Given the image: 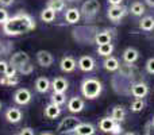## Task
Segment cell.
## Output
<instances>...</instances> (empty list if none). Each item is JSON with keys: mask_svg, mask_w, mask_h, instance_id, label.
<instances>
[{"mask_svg": "<svg viewBox=\"0 0 154 135\" xmlns=\"http://www.w3.org/2000/svg\"><path fill=\"white\" fill-rule=\"evenodd\" d=\"M3 26V32L8 37H16L35 29V20L26 12H19L14 16H10Z\"/></svg>", "mask_w": 154, "mask_h": 135, "instance_id": "1", "label": "cell"}, {"mask_svg": "<svg viewBox=\"0 0 154 135\" xmlns=\"http://www.w3.org/2000/svg\"><path fill=\"white\" fill-rule=\"evenodd\" d=\"M101 82L99 81L97 78H93V77H89V78L82 80L81 82V93L84 97L89 99V100H93V99L99 97L101 93Z\"/></svg>", "mask_w": 154, "mask_h": 135, "instance_id": "2", "label": "cell"}, {"mask_svg": "<svg viewBox=\"0 0 154 135\" xmlns=\"http://www.w3.org/2000/svg\"><path fill=\"white\" fill-rule=\"evenodd\" d=\"M100 10V3L99 0H85L82 3V7H81V15L84 16L85 19H92L96 16V14L99 12Z\"/></svg>", "mask_w": 154, "mask_h": 135, "instance_id": "3", "label": "cell"}, {"mask_svg": "<svg viewBox=\"0 0 154 135\" xmlns=\"http://www.w3.org/2000/svg\"><path fill=\"white\" fill-rule=\"evenodd\" d=\"M80 119H77L75 116H66L61 120V123L57 127V131L61 134H73V131L76 130V127L80 124Z\"/></svg>", "mask_w": 154, "mask_h": 135, "instance_id": "4", "label": "cell"}, {"mask_svg": "<svg viewBox=\"0 0 154 135\" xmlns=\"http://www.w3.org/2000/svg\"><path fill=\"white\" fill-rule=\"evenodd\" d=\"M126 12H127L126 7H123L122 4H116V5H111V7L108 8V11H107V16L109 18V20L118 22L126 15Z\"/></svg>", "mask_w": 154, "mask_h": 135, "instance_id": "5", "label": "cell"}, {"mask_svg": "<svg viewBox=\"0 0 154 135\" xmlns=\"http://www.w3.org/2000/svg\"><path fill=\"white\" fill-rule=\"evenodd\" d=\"M14 100L19 106H26V104H29L31 101V92L27 88H20V89H18L15 92Z\"/></svg>", "mask_w": 154, "mask_h": 135, "instance_id": "6", "label": "cell"}, {"mask_svg": "<svg viewBox=\"0 0 154 135\" xmlns=\"http://www.w3.org/2000/svg\"><path fill=\"white\" fill-rule=\"evenodd\" d=\"M26 62H30V56L26 53V51H16V53L12 54L10 60V65L11 66H15L18 69L19 66H22Z\"/></svg>", "mask_w": 154, "mask_h": 135, "instance_id": "7", "label": "cell"}, {"mask_svg": "<svg viewBox=\"0 0 154 135\" xmlns=\"http://www.w3.org/2000/svg\"><path fill=\"white\" fill-rule=\"evenodd\" d=\"M37 61H38V64H39L41 66L49 68L51 64H53L54 58H53V56H51L50 51H48V50H39L37 53Z\"/></svg>", "mask_w": 154, "mask_h": 135, "instance_id": "8", "label": "cell"}, {"mask_svg": "<svg viewBox=\"0 0 154 135\" xmlns=\"http://www.w3.org/2000/svg\"><path fill=\"white\" fill-rule=\"evenodd\" d=\"M149 93V87L145 82H137L131 87V95L137 99H143Z\"/></svg>", "mask_w": 154, "mask_h": 135, "instance_id": "9", "label": "cell"}, {"mask_svg": "<svg viewBox=\"0 0 154 135\" xmlns=\"http://www.w3.org/2000/svg\"><path fill=\"white\" fill-rule=\"evenodd\" d=\"M76 66H77L76 60L70 56L62 57L61 62H60V68H61V70L65 72V73H70V72H73L76 69Z\"/></svg>", "mask_w": 154, "mask_h": 135, "instance_id": "10", "label": "cell"}, {"mask_svg": "<svg viewBox=\"0 0 154 135\" xmlns=\"http://www.w3.org/2000/svg\"><path fill=\"white\" fill-rule=\"evenodd\" d=\"M80 19H81V11H80L79 8L73 7V8L66 10V12H65V20H66L69 24L79 23Z\"/></svg>", "mask_w": 154, "mask_h": 135, "instance_id": "11", "label": "cell"}, {"mask_svg": "<svg viewBox=\"0 0 154 135\" xmlns=\"http://www.w3.org/2000/svg\"><path fill=\"white\" fill-rule=\"evenodd\" d=\"M79 68L82 72H92L95 69V60L89 56H82L79 60Z\"/></svg>", "mask_w": 154, "mask_h": 135, "instance_id": "12", "label": "cell"}, {"mask_svg": "<svg viewBox=\"0 0 154 135\" xmlns=\"http://www.w3.org/2000/svg\"><path fill=\"white\" fill-rule=\"evenodd\" d=\"M5 119L10 123H19L22 120V111L19 108H15V107H11L5 111Z\"/></svg>", "mask_w": 154, "mask_h": 135, "instance_id": "13", "label": "cell"}, {"mask_svg": "<svg viewBox=\"0 0 154 135\" xmlns=\"http://www.w3.org/2000/svg\"><path fill=\"white\" fill-rule=\"evenodd\" d=\"M43 114H45V116L48 118V119H56V118H58L60 115H61V108H60V106H57V104L50 103L45 107Z\"/></svg>", "mask_w": 154, "mask_h": 135, "instance_id": "14", "label": "cell"}, {"mask_svg": "<svg viewBox=\"0 0 154 135\" xmlns=\"http://www.w3.org/2000/svg\"><path fill=\"white\" fill-rule=\"evenodd\" d=\"M139 58V51L134 48H127L123 51V61L126 64H134Z\"/></svg>", "mask_w": 154, "mask_h": 135, "instance_id": "15", "label": "cell"}, {"mask_svg": "<svg viewBox=\"0 0 154 135\" xmlns=\"http://www.w3.org/2000/svg\"><path fill=\"white\" fill-rule=\"evenodd\" d=\"M82 108H84V100L80 97H72L68 103V109L72 114H79L82 111Z\"/></svg>", "mask_w": 154, "mask_h": 135, "instance_id": "16", "label": "cell"}, {"mask_svg": "<svg viewBox=\"0 0 154 135\" xmlns=\"http://www.w3.org/2000/svg\"><path fill=\"white\" fill-rule=\"evenodd\" d=\"M68 87H69V84L64 77H56L51 81V88H53L54 92H66Z\"/></svg>", "mask_w": 154, "mask_h": 135, "instance_id": "17", "label": "cell"}, {"mask_svg": "<svg viewBox=\"0 0 154 135\" xmlns=\"http://www.w3.org/2000/svg\"><path fill=\"white\" fill-rule=\"evenodd\" d=\"M96 133L95 127L89 123H80L79 126L76 127V130L73 131V134L77 135H93Z\"/></svg>", "mask_w": 154, "mask_h": 135, "instance_id": "18", "label": "cell"}, {"mask_svg": "<svg viewBox=\"0 0 154 135\" xmlns=\"http://www.w3.org/2000/svg\"><path fill=\"white\" fill-rule=\"evenodd\" d=\"M50 87H51V82L49 81L48 77H39L35 81V89L39 93H46Z\"/></svg>", "mask_w": 154, "mask_h": 135, "instance_id": "19", "label": "cell"}, {"mask_svg": "<svg viewBox=\"0 0 154 135\" xmlns=\"http://www.w3.org/2000/svg\"><path fill=\"white\" fill-rule=\"evenodd\" d=\"M103 66H104L106 70H108V72H115V70H118V69H119L120 64H119V61H118L115 57L108 56L106 60H104Z\"/></svg>", "mask_w": 154, "mask_h": 135, "instance_id": "20", "label": "cell"}, {"mask_svg": "<svg viewBox=\"0 0 154 135\" xmlns=\"http://www.w3.org/2000/svg\"><path fill=\"white\" fill-rule=\"evenodd\" d=\"M115 124V120L111 118H103V119H100V122H99V128H100L103 133H109V131L112 130V127H114Z\"/></svg>", "mask_w": 154, "mask_h": 135, "instance_id": "21", "label": "cell"}, {"mask_svg": "<svg viewBox=\"0 0 154 135\" xmlns=\"http://www.w3.org/2000/svg\"><path fill=\"white\" fill-rule=\"evenodd\" d=\"M19 84V77L18 76H12V77H8L5 74H3L0 77V85L3 87H15V85Z\"/></svg>", "mask_w": 154, "mask_h": 135, "instance_id": "22", "label": "cell"}, {"mask_svg": "<svg viewBox=\"0 0 154 135\" xmlns=\"http://www.w3.org/2000/svg\"><path fill=\"white\" fill-rule=\"evenodd\" d=\"M114 51V45L111 42L108 43H103V45H97V53L99 56H103V57H108L112 54Z\"/></svg>", "mask_w": 154, "mask_h": 135, "instance_id": "23", "label": "cell"}, {"mask_svg": "<svg viewBox=\"0 0 154 135\" xmlns=\"http://www.w3.org/2000/svg\"><path fill=\"white\" fill-rule=\"evenodd\" d=\"M112 41V35L108 31H101L95 35V42L97 45H103V43H108Z\"/></svg>", "mask_w": 154, "mask_h": 135, "instance_id": "24", "label": "cell"}, {"mask_svg": "<svg viewBox=\"0 0 154 135\" xmlns=\"http://www.w3.org/2000/svg\"><path fill=\"white\" fill-rule=\"evenodd\" d=\"M54 18H56V11H53L50 7H46L45 10L41 12V19H42V22H45V23H51V22L54 20Z\"/></svg>", "mask_w": 154, "mask_h": 135, "instance_id": "25", "label": "cell"}, {"mask_svg": "<svg viewBox=\"0 0 154 135\" xmlns=\"http://www.w3.org/2000/svg\"><path fill=\"white\" fill-rule=\"evenodd\" d=\"M112 119L115 120V122H122L123 119H125L126 116V111L125 108H123L122 106H116L112 108V114H111Z\"/></svg>", "mask_w": 154, "mask_h": 135, "instance_id": "26", "label": "cell"}, {"mask_svg": "<svg viewBox=\"0 0 154 135\" xmlns=\"http://www.w3.org/2000/svg\"><path fill=\"white\" fill-rule=\"evenodd\" d=\"M139 27L143 31H152L154 29V18L153 16H145L141 20V23H139Z\"/></svg>", "mask_w": 154, "mask_h": 135, "instance_id": "27", "label": "cell"}, {"mask_svg": "<svg viewBox=\"0 0 154 135\" xmlns=\"http://www.w3.org/2000/svg\"><path fill=\"white\" fill-rule=\"evenodd\" d=\"M130 11H131V14H133V15L142 16L145 14V5L142 4V3H139V2H135V3H133V4H131Z\"/></svg>", "mask_w": 154, "mask_h": 135, "instance_id": "28", "label": "cell"}, {"mask_svg": "<svg viewBox=\"0 0 154 135\" xmlns=\"http://www.w3.org/2000/svg\"><path fill=\"white\" fill-rule=\"evenodd\" d=\"M66 101V96H65V92H54L51 95V103L57 104V106H62Z\"/></svg>", "mask_w": 154, "mask_h": 135, "instance_id": "29", "label": "cell"}, {"mask_svg": "<svg viewBox=\"0 0 154 135\" xmlns=\"http://www.w3.org/2000/svg\"><path fill=\"white\" fill-rule=\"evenodd\" d=\"M48 7H50L56 12H60L65 8V0H50L48 3Z\"/></svg>", "mask_w": 154, "mask_h": 135, "instance_id": "30", "label": "cell"}, {"mask_svg": "<svg viewBox=\"0 0 154 135\" xmlns=\"http://www.w3.org/2000/svg\"><path fill=\"white\" fill-rule=\"evenodd\" d=\"M32 70H34V66H32L30 62H26V64H23L22 66L18 68V73L23 74V76H27V74H31Z\"/></svg>", "mask_w": 154, "mask_h": 135, "instance_id": "31", "label": "cell"}, {"mask_svg": "<svg viewBox=\"0 0 154 135\" xmlns=\"http://www.w3.org/2000/svg\"><path fill=\"white\" fill-rule=\"evenodd\" d=\"M143 108H145L143 99H137V100L131 104V111H134V112H139V111H142Z\"/></svg>", "mask_w": 154, "mask_h": 135, "instance_id": "32", "label": "cell"}, {"mask_svg": "<svg viewBox=\"0 0 154 135\" xmlns=\"http://www.w3.org/2000/svg\"><path fill=\"white\" fill-rule=\"evenodd\" d=\"M12 49V45L10 42H4V41H0V54H8Z\"/></svg>", "mask_w": 154, "mask_h": 135, "instance_id": "33", "label": "cell"}, {"mask_svg": "<svg viewBox=\"0 0 154 135\" xmlns=\"http://www.w3.org/2000/svg\"><path fill=\"white\" fill-rule=\"evenodd\" d=\"M123 133V128L122 126H120V122H115L114 127H112V130L109 131V134H114V135H119Z\"/></svg>", "mask_w": 154, "mask_h": 135, "instance_id": "34", "label": "cell"}, {"mask_svg": "<svg viewBox=\"0 0 154 135\" xmlns=\"http://www.w3.org/2000/svg\"><path fill=\"white\" fill-rule=\"evenodd\" d=\"M10 18V15H8L7 10H5L4 7H0V24H3L7 19Z\"/></svg>", "mask_w": 154, "mask_h": 135, "instance_id": "35", "label": "cell"}, {"mask_svg": "<svg viewBox=\"0 0 154 135\" xmlns=\"http://www.w3.org/2000/svg\"><path fill=\"white\" fill-rule=\"evenodd\" d=\"M146 70L150 74H154V58H149L146 62Z\"/></svg>", "mask_w": 154, "mask_h": 135, "instance_id": "36", "label": "cell"}, {"mask_svg": "<svg viewBox=\"0 0 154 135\" xmlns=\"http://www.w3.org/2000/svg\"><path fill=\"white\" fill-rule=\"evenodd\" d=\"M19 134L20 135H34V130H32L31 127H24L19 131Z\"/></svg>", "mask_w": 154, "mask_h": 135, "instance_id": "37", "label": "cell"}, {"mask_svg": "<svg viewBox=\"0 0 154 135\" xmlns=\"http://www.w3.org/2000/svg\"><path fill=\"white\" fill-rule=\"evenodd\" d=\"M10 66V62H5V61H0V74H4L5 70Z\"/></svg>", "mask_w": 154, "mask_h": 135, "instance_id": "38", "label": "cell"}, {"mask_svg": "<svg viewBox=\"0 0 154 135\" xmlns=\"http://www.w3.org/2000/svg\"><path fill=\"white\" fill-rule=\"evenodd\" d=\"M0 4L2 7H10L14 4V0H0Z\"/></svg>", "mask_w": 154, "mask_h": 135, "instance_id": "39", "label": "cell"}, {"mask_svg": "<svg viewBox=\"0 0 154 135\" xmlns=\"http://www.w3.org/2000/svg\"><path fill=\"white\" fill-rule=\"evenodd\" d=\"M107 2H108V4H111V5H116V4H122L123 0H107Z\"/></svg>", "mask_w": 154, "mask_h": 135, "instance_id": "40", "label": "cell"}, {"mask_svg": "<svg viewBox=\"0 0 154 135\" xmlns=\"http://www.w3.org/2000/svg\"><path fill=\"white\" fill-rule=\"evenodd\" d=\"M146 2L147 5H150V7H154V0H145Z\"/></svg>", "mask_w": 154, "mask_h": 135, "instance_id": "41", "label": "cell"}, {"mask_svg": "<svg viewBox=\"0 0 154 135\" xmlns=\"http://www.w3.org/2000/svg\"><path fill=\"white\" fill-rule=\"evenodd\" d=\"M152 126L154 127V116H153V119H152Z\"/></svg>", "mask_w": 154, "mask_h": 135, "instance_id": "42", "label": "cell"}, {"mask_svg": "<svg viewBox=\"0 0 154 135\" xmlns=\"http://www.w3.org/2000/svg\"><path fill=\"white\" fill-rule=\"evenodd\" d=\"M66 2H79V0H66Z\"/></svg>", "mask_w": 154, "mask_h": 135, "instance_id": "43", "label": "cell"}, {"mask_svg": "<svg viewBox=\"0 0 154 135\" xmlns=\"http://www.w3.org/2000/svg\"><path fill=\"white\" fill-rule=\"evenodd\" d=\"M0 109H2V103H0Z\"/></svg>", "mask_w": 154, "mask_h": 135, "instance_id": "44", "label": "cell"}]
</instances>
